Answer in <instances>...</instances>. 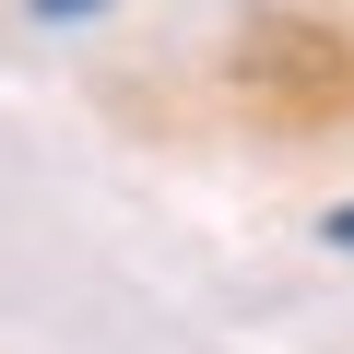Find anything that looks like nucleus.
Segmentation results:
<instances>
[{
	"mask_svg": "<svg viewBox=\"0 0 354 354\" xmlns=\"http://www.w3.org/2000/svg\"><path fill=\"white\" fill-rule=\"evenodd\" d=\"M36 12H48V24H83V12H106V0H36Z\"/></svg>",
	"mask_w": 354,
	"mask_h": 354,
	"instance_id": "obj_1",
	"label": "nucleus"
},
{
	"mask_svg": "<svg viewBox=\"0 0 354 354\" xmlns=\"http://www.w3.org/2000/svg\"><path fill=\"white\" fill-rule=\"evenodd\" d=\"M330 248H354V201H342V213H330Z\"/></svg>",
	"mask_w": 354,
	"mask_h": 354,
	"instance_id": "obj_2",
	"label": "nucleus"
}]
</instances>
